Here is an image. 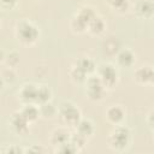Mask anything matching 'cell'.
Instances as JSON below:
<instances>
[{"label":"cell","mask_w":154,"mask_h":154,"mask_svg":"<svg viewBox=\"0 0 154 154\" xmlns=\"http://www.w3.org/2000/svg\"><path fill=\"white\" fill-rule=\"evenodd\" d=\"M130 140V131L128 128L118 126L111 135V146L114 149H123L128 146Z\"/></svg>","instance_id":"cell-1"},{"label":"cell","mask_w":154,"mask_h":154,"mask_svg":"<svg viewBox=\"0 0 154 154\" xmlns=\"http://www.w3.org/2000/svg\"><path fill=\"white\" fill-rule=\"evenodd\" d=\"M17 34H18L19 40L23 41V42H25V43H31V42H34V41L37 38V36H38L37 29H36L32 24L26 23V22H23V23H20V24L18 25V31H17Z\"/></svg>","instance_id":"cell-2"},{"label":"cell","mask_w":154,"mask_h":154,"mask_svg":"<svg viewBox=\"0 0 154 154\" xmlns=\"http://www.w3.org/2000/svg\"><path fill=\"white\" fill-rule=\"evenodd\" d=\"M60 114H61L65 123H67L70 125H77L78 124L79 112L72 103H69V102L63 103L60 107Z\"/></svg>","instance_id":"cell-3"},{"label":"cell","mask_w":154,"mask_h":154,"mask_svg":"<svg viewBox=\"0 0 154 154\" xmlns=\"http://www.w3.org/2000/svg\"><path fill=\"white\" fill-rule=\"evenodd\" d=\"M103 85L105 84L102 83L100 77H90L88 79V95L94 100L100 99L103 93Z\"/></svg>","instance_id":"cell-4"},{"label":"cell","mask_w":154,"mask_h":154,"mask_svg":"<svg viewBox=\"0 0 154 154\" xmlns=\"http://www.w3.org/2000/svg\"><path fill=\"white\" fill-rule=\"evenodd\" d=\"M100 78L105 85H112L114 84L117 79V72L113 66L111 65H102L100 67Z\"/></svg>","instance_id":"cell-5"},{"label":"cell","mask_w":154,"mask_h":154,"mask_svg":"<svg viewBox=\"0 0 154 154\" xmlns=\"http://www.w3.org/2000/svg\"><path fill=\"white\" fill-rule=\"evenodd\" d=\"M11 123H12L13 129L18 134H24L28 131V119L22 113H16L11 118Z\"/></svg>","instance_id":"cell-6"},{"label":"cell","mask_w":154,"mask_h":154,"mask_svg":"<svg viewBox=\"0 0 154 154\" xmlns=\"http://www.w3.org/2000/svg\"><path fill=\"white\" fill-rule=\"evenodd\" d=\"M136 10L141 17H150L154 13V2L150 0H142L141 2H138Z\"/></svg>","instance_id":"cell-7"},{"label":"cell","mask_w":154,"mask_h":154,"mask_svg":"<svg viewBox=\"0 0 154 154\" xmlns=\"http://www.w3.org/2000/svg\"><path fill=\"white\" fill-rule=\"evenodd\" d=\"M71 138L70 134L64 130V129H59V130H55L52 135V143L54 146H60V144H64L66 142H69Z\"/></svg>","instance_id":"cell-8"},{"label":"cell","mask_w":154,"mask_h":154,"mask_svg":"<svg viewBox=\"0 0 154 154\" xmlns=\"http://www.w3.org/2000/svg\"><path fill=\"white\" fill-rule=\"evenodd\" d=\"M20 95H22L23 100H25V101H36L37 88L34 87L32 84H26V85H24V88L22 89Z\"/></svg>","instance_id":"cell-9"},{"label":"cell","mask_w":154,"mask_h":154,"mask_svg":"<svg viewBox=\"0 0 154 154\" xmlns=\"http://www.w3.org/2000/svg\"><path fill=\"white\" fill-rule=\"evenodd\" d=\"M136 79L140 82L154 81V71L150 67H142L136 72Z\"/></svg>","instance_id":"cell-10"},{"label":"cell","mask_w":154,"mask_h":154,"mask_svg":"<svg viewBox=\"0 0 154 154\" xmlns=\"http://www.w3.org/2000/svg\"><path fill=\"white\" fill-rule=\"evenodd\" d=\"M123 109L118 106H114V107H111L108 111H107V118L112 122V123H119L122 119H123Z\"/></svg>","instance_id":"cell-11"},{"label":"cell","mask_w":154,"mask_h":154,"mask_svg":"<svg viewBox=\"0 0 154 154\" xmlns=\"http://www.w3.org/2000/svg\"><path fill=\"white\" fill-rule=\"evenodd\" d=\"M118 63H119L122 66H130V65L134 63V54H132L129 49L122 51V52L118 54Z\"/></svg>","instance_id":"cell-12"},{"label":"cell","mask_w":154,"mask_h":154,"mask_svg":"<svg viewBox=\"0 0 154 154\" xmlns=\"http://www.w3.org/2000/svg\"><path fill=\"white\" fill-rule=\"evenodd\" d=\"M77 130L81 135H83L84 137H88L93 134L94 131V128H93V124L89 122V120H81L78 124H77Z\"/></svg>","instance_id":"cell-13"},{"label":"cell","mask_w":154,"mask_h":154,"mask_svg":"<svg viewBox=\"0 0 154 154\" xmlns=\"http://www.w3.org/2000/svg\"><path fill=\"white\" fill-rule=\"evenodd\" d=\"M22 114L28 119V122H31V120H35V119L37 118V116H38V111H37V108H36L35 106H32V105H28V106H25V107L23 108Z\"/></svg>","instance_id":"cell-14"},{"label":"cell","mask_w":154,"mask_h":154,"mask_svg":"<svg viewBox=\"0 0 154 154\" xmlns=\"http://www.w3.org/2000/svg\"><path fill=\"white\" fill-rule=\"evenodd\" d=\"M51 97V91L47 87L42 85L40 88H37V96H36V101L40 103H46Z\"/></svg>","instance_id":"cell-15"},{"label":"cell","mask_w":154,"mask_h":154,"mask_svg":"<svg viewBox=\"0 0 154 154\" xmlns=\"http://www.w3.org/2000/svg\"><path fill=\"white\" fill-rule=\"evenodd\" d=\"M88 25H89V30L93 34H99V32H101L103 30V22L99 17H94V19Z\"/></svg>","instance_id":"cell-16"},{"label":"cell","mask_w":154,"mask_h":154,"mask_svg":"<svg viewBox=\"0 0 154 154\" xmlns=\"http://www.w3.org/2000/svg\"><path fill=\"white\" fill-rule=\"evenodd\" d=\"M77 17H79L85 24H89V23L94 19L95 14H94V12L91 11V8H89V7H84V8L81 10V12L78 13Z\"/></svg>","instance_id":"cell-17"},{"label":"cell","mask_w":154,"mask_h":154,"mask_svg":"<svg viewBox=\"0 0 154 154\" xmlns=\"http://www.w3.org/2000/svg\"><path fill=\"white\" fill-rule=\"evenodd\" d=\"M77 66H78L79 69H82L85 73H89V72H91V71L94 70V64H93V61H91L90 59H88V58H82V59H79L78 63H77Z\"/></svg>","instance_id":"cell-18"},{"label":"cell","mask_w":154,"mask_h":154,"mask_svg":"<svg viewBox=\"0 0 154 154\" xmlns=\"http://www.w3.org/2000/svg\"><path fill=\"white\" fill-rule=\"evenodd\" d=\"M107 1L113 8H117L119 11H124L128 7V0H107Z\"/></svg>","instance_id":"cell-19"},{"label":"cell","mask_w":154,"mask_h":154,"mask_svg":"<svg viewBox=\"0 0 154 154\" xmlns=\"http://www.w3.org/2000/svg\"><path fill=\"white\" fill-rule=\"evenodd\" d=\"M70 141L78 148H82L83 146H84V142H85V137L83 136V135H81L79 132L78 134H73L72 136H71V138H70Z\"/></svg>","instance_id":"cell-20"},{"label":"cell","mask_w":154,"mask_h":154,"mask_svg":"<svg viewBox=\"0 0 154 154\" xmlns=\"http://www.w3.org/2000/svg\"><path fill=\"white\" fill-rule=\"evenodd\" d=\"M85 72L82 70V69H79L78 66H76L73 70H72V72H71V76H72V78L75 79V81H77V82H82L84 78H85Z\"/></svg>","instance_id":"cell-21"},{"label":"cell","mask_w":154,"mask_h":154,"mask_svg":"<svg viewBox=\"0 0 154 154\" xmlns=\"http://www.w3.org/2000/svg\"><path fill=\"white\" fill-rule=\"evenodd\" d=\"M55 113V108L51 103H43L41 107V114L45 117H53Z\"/></svg>","instance_id":"cell-22"},{"label":"cell","mask_w":154,"mask_h":154,"mask_svg":"<svg viewBox=\"0 0 154 154\" xmlns=\"http://www.w3.org/2000/svg\"><path fill=\"white\" fill-rule=\"evenodd\" d=\"M87 26V24L79 18V17H76L73 20H72V28L75 30H78V31H83V29Z\"/></svg>","instance_id":"cell-23"},{"label":"cell","mask_w":154,"mask_h":154,"mask_svg":"<svg viewBox=\"0 0 154 154\" xmlns=\"http://www.w3.org/2000/svg\"><path fill=\"white\" fill-rule=\"evenodd\" d=\"M8 63H10V65H16L17 63H18V55L16 54V53H11L10 55H8Z\"/></svg>","instance_id":"cell-24"},{"label":"cell","mask_w":154,"mask_h":154,"mask_svg":"<svg viewBox=\"0 0 154 154\" xmlns=\"http://www.w3.org/2000/svg\"><path fill=\"white\" fill-rule=\"evenodd\" d=\"M2 5L4 6H7V7H12L14 4H16V0H1Z\"/></svg>","instance_id":"cell-25"},{"label":"cell","mask_w":154,"mask_h":154,"mask_svg":"<svg viewBox=\"0 0 154 154\" xmlns=\"http://www.w3.org/2000/svg\"><path fill=\"white\" fill-rule=\"evenodd\" d=\"M148 120H149V124H150V125L154 128V111H153V112L149 114V119H148Z\"/></svg>","instance_id":"cell-26"},{"label":"cell","mask_w":154,"mask_h":154,"mask_svg":"<svg viewBox=\"0 0 154 154\" xmlns=\"http://www.w3.org/2000/svg\"><path fill=\"white\" fill-rule=\"evenodd\" d=\"M11 152H14V153H19V152H22V149H20V148H16V147H12V148H8V153H11Z\"/></svg>","instance_id":"cell-27"}]
</instances>
